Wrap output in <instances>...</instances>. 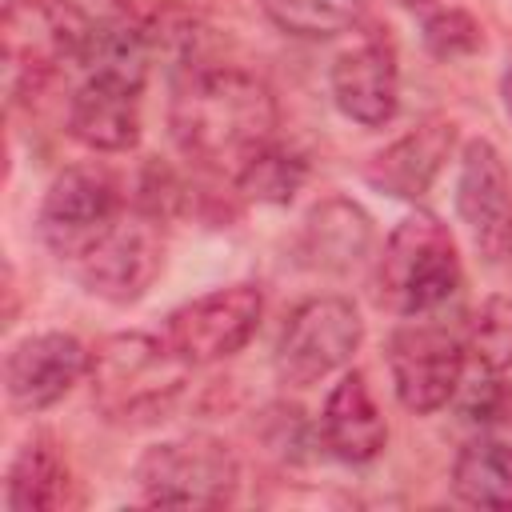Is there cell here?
Segmentation results:
<instances>
[{
	"label": "cell",
	"instance_id": "obj_1",
	"mask_svg": "<svg viewBox=\"0 0 512 512\" xmlns=\"http://www.w3.org/2000/svg\"><path fill=\"white\" fill-rule=\"evenodd\" d=\"M280 108L272 88L228 64H192L168 104V128L176 148L204 172L236 180L276 140Z\"/></svg>",
	"mask_w": 512,
	"mask_h": 512
},
{
	"label": "cell",
	"instance_id": "obj_2",
	"mask_svg": "<svg viewBox=\"0 0 512 512\" xmlns=\"http://www.w3.org/2000/svg\"><path fill=\"white\" fill-rule=\"evenodd\" d=\"M188 360L160 336L112 332L92 348V404L108 424L140 428L172 412L188 384Z\"/></svg>",
	"mask_w": 512,
	"mask_h": 512
},
{
	"label": "cell",
	"instance_id": "obj_3",
	"mask_svg": "<svg viewBox=\"0 0 512 512\" xmlns=\"http://www.w3.org/2000/svg\"><path fill=\"white\" fill-rule=\"evenodd\" d=\"M460 256L452 232L432 212L404 216L376 264V296L396 316H436L460 292Z\"/></svg>",
	"mask_w": 512,
	"mask_h": 512
},
{
	"label": "cell",
	"instance_id": "obj_4",
	"mask_svg": "<svg viewBox=\"0 0 512 512\" xmlns=\"http://www.w3.org/2000/svg\"><path fill=\"white\" fill-rule=\"evenodd\" d=\"M92 16L72 0H8L0 16L4 44V84L16 100L24 88L44 84L56 68L80 64Z\"/></svg>",
	"mask_w": 512,
	"mask_h": 512
},
{
	"label": "cell",
	"instance_id": "obj_5",
	"mask_svg": "<svg viewBox=\"0 0 512 512\" xmlns=\"http://www.w3.org/2000/svg\"><path fill=\"white\" fill-rule=\"evenodd\" d=\"M140 500L152 508H224L240 488V460L216 436H176L136 460Z\"/></svg>",
	"mask_w": 512,
	"mask_h": 512
},
{
	"label": "cell",
	"instance_id": "obj_6",
	"mask_svg": "<svg viewBox=\"0 0 512 512\" xmlns=\"http://www.w3.org/2000/svg\"><path fill=\"white\" fill-rule=\"evenodd\" d=\"M364 340V320L344 296L300 300L276 336V376L292 388H312L332 372H344Z\"/></svg>",
	"mask_w": 512,
	"mask_h": 512
},
{
	"label": "cell",
	"instance_id": "obj_7",
	"mask_svg": "<svg viewBox=\"0 0 512 512\" xmlns=\"http://www.w3.org/2000/svg\"><path fill=\"white\" fill-rule=\"evenodd\" d=\"M468 344L432 316H412V324H400L388 340V372L396 400L416 412H440L464 384Z\"/></svg>",
	"mask_w": 512,
	"mask_h": 512
},
{
	"label": "cell",
	"instance_id": "obj_8",
	"mask_svg": "<svg viewBox=\"0 0 512 512\" xmlns=\"http://www.w3.org/2000/svg\"><path fill=\"white\" fill-rule=\"evenodd\" d=\"M164 268V228L148 208H124L120 220L76 260L80 284L108 300L132 304L140 300Z\"/></svg>",
	"mask_w": 512,
	"mask_h": 512
},
{
	"label": "cell",
	"instance_id": "obj_9",
	"mask_svg": "<svg viewBox=\"0 0 512 512\" xmlns=\"http://www.w3.org/2000/svg\"><path fill=\"white\" fill-rule=\"evenodd\" d=\"M124 212L120 184L112 172L96 164H72L64 168L40 204V240L60 256V260H80Z\"/></svg>",
	"mask_w": 512,
	"mask_h": 512
},
{
	"label": "cell",
	"instance_id": "obj_10",
	"mask_svg": "<svg viewBox=\"0 0 512 512\" xmlns=\"http://www.w3.org/2000/svg\"><path fill=\"white\" fill-rule=\"evenodd\" d=\"M264 316V292L256 284H228L200 300L180 304L164 320V340L192 364H220L236 356L260 328Z\"/></svg>",
	"mask_w": 512,
	"mask_h": 512
},
{
	"label": "cell",
	"instance_id": "obj_11",
	"mask_svg": "<svg viewBox=\"0 0 512 512\" xmlns=\"http://www.w3.org/2000/svg\"><path fill=\"white\" fill-rule=\"evenodd\" d=\"M88 364L92 348H84L72 332H36L8 348L4 392L16 412H44L88 376Z\"/></svg>",
	"mask_w": 512,
	"mask_h": 512
},
{
	"label": "cell",
	"instance_id": "obj_12",
	"mask_svg": "<svg viewBox=\"0 0 512 512\" xmlns=\"http://www.w3.org/2000/svg\"><path fill=\"white\" fill-rule=\"evenodd\" d=\"M456 212L484 260H504L512 244V176L492 140H468L456 172Z\"/></svg>",
	"mask_w": 512,
	"mask_h": 512
},
{
	"label": "cell",
	"instance_id": "obj_13",
	"mask_svg": "<svg viewBox=\"0 0 512 512\" xmlns=\"http://www.w3.org/2000/svg\"><path fill=\"white\" fill-rule=\"evenodd\" d=\"M328 88H332L336 108L348 120H356L364 128H384L400 108L396 52L384 40H364V44L344 48L332 60Z\"/></svg>",
	"mask_w": 512,
	"mask_h": 512
},
{
	"label": "cell",
	"instance_id": "obj_14",
	"mask_svg": "<svg viewBox=\"0 0 512 512\" xmlns=\"http://www.w3.org/2000/svg\"><path fill=\"white\" fill-rule=\"evenodd\" d=\"M452 148H456V124L448 116H428L412 132L392 140L384 152H376L364 168V180L384 196L420 200L444 172Z\"/></svg>",
	"mask_w": 512,
	"mask_h": 512
},
{
	"label": "cell",
	"instance_id": "obj_15",
	"mask_svg": "<svg viewBox=\"0 0 512 512\" xmlns=\"http://www.w3.org/2000/svg\"><path fill=\"white\" fill-rule=\"evenodd\" d=\"M320 436L324 448L344 464H372L388 444V424L368 392L364 372H344L320 412Z\"/></svg>",
	"mask_w": 512,
	"mask_h": 512
},
{
	"label": "cell",
	"instance_id": "obj_16",
	"mask_svg": "<svg viewBox=\"0 0 512 512\" xmlns=\"http://www.w3.org/2000/svg\"><path fill=\"white\" fill-rule=\"evenodd\" d=\"M68 132L92 152H128L140 140V92L104 76H84L68 100Z\"/></svg>",
	"mask_w": 512,
	"mask_h": 512
},
{
	"label": "cell",
	"instance_id": "obj_17",
	"mask_svg": "<svg viewBox=\"0 0 512 512\" xmlns=\"http://www.w3.org/2000/svg\"><path fill=\"white\" fill-rule=\"evenodd\" d=\"M372 216L348 196H324L312 204L300 228V256L320 272H352L372 252Z\"/></svg>",
	"mask_w": 512,
	"mask_h": 512
},
{
	"label": "cell",
	"instance_id": "obj_18",
	"mask_svg": "<svg viewBox=\"0 0 512 512\" xmlns=\"http://www.w3.org/2000/svg\"><path fill=\"white\" fill-rule=\"evenodd\" d=\"M68 492H72V472L44 436L28 440L8 464V480H4L8 512H56L72 500Z\"/></svg>",
	"mask_w": 512,
	"mask_h": 512
},
{
	"label": "cell",
	"instance_id": "obj_19",
	"mask_svg": "<svg viewBox=\"0 0 512 512\" xmlns=\"http://www.w3.org/2000/svg\"><path fill=\"white\" fill-rule=\"evenodd\" d=\"M452 492L472 508L508 512L512 508V440L476 436L452 460Z\"/></svg>",
	"mask_w": 512,
	"mask_h": 512
},
{
	"label": "cell",
	"instance_id": "obj_20",
	"mask_svg": "<svg viewBox=\"0 0 512 512\" xmlns=\"http://www.w3.org/2000/svg\"><path fill=\"white\" fill-rule=\"evenodd\" d=\"M80 64L88 76H104V80H116V84H128L140 92L148 80V68H152V40L128 16L100 20V24H92Z\"/></svg>",
	"mask_w": 512,
	"mask_h": 512
},
{
	"label": "cell",
	"instance_id": "obj_21",
	"mask_svg": "<svg viewBox=\"0 0 512 512\" xmlns=\"http://www.w3.org/2000/svg\"><path fill=\"white\" fill-rule=\"evenodd\" d=\"M308 180V160L292 148H276L268 144L256 160H248L240 168V176L232 180L240 188V196L256 200V204H292L296 192Z\"/></svg>",
	"mask_w": 512,
	"mask_h": 512
},
{
	"label": "cell",
	"instance_id": "obj_22",
	"mask_svg": "<svg viewBox=\"0 0 512 512\" xmlns=\"http://www.w3.org/2000/svg\"><path fill=\"white\" fill-rule=\"evenodd\" d=\"M260 12L296 40H332L352 28V8L340 0H256Z\"/></svg>",
	"mask_w": 512,
	"mask_h": 512
},
{
	"label": "cell",
	"instance_id": "obj_23",
	"mask_svg": "<svg viewBox=\"0 0 512 512\" xmlns=\"http://www.w3.org/2000/svg\"><path fill=\"white\" fill-rule=\"evenodd\" d=\"M468 352L484 372H512V296L496 292L480 300L468 320Z\"/></svg>",
	"mask_w": 512,
	"mask_h": 512
},
{
	"label": "cell",
	"instance_id": "obj_24",
	"mask_svg": "<svg viewBox=\"0 0 512 512\" xmlns=\"http://www.w3.org/2000/svg\"><path fill=\"white\" fill-rule=\"evenodd\" d=\"M420 40L436 60H464L484 48V28L464 8H436L424 16Z\"/></svg>",
	"mask_w": 512,
	"mask_h": 512
},
{
	"label": "cell",
	"instance_id": "obj_25",
	"mask_svg": "<svg viewBox=\"0 0 512 512\" xmlns=\"http://www.w3.org/2000/svg\"><path fill=\"white\" fill-rule=\"evenodd\" d=\"M500 92H504V108L512 116V56H508V68H504V80H500Z\"/></svg>",
	"mask_w": 512,
	"mask_h": 512
},
{
	"label": "cell",
	"instance_id": "obj_26",
	"mask_svg": "<svg viewBox=\"0 0 512 512\" xmlns=\"http://www.w3.org/2000/svg\"><path fill=\"white\" fill-rule=\"evenodd\" d=\"M388 4H396V8H404V12H428L436 0H388Z\"/></svg>",
	"mask_w": 512,
	"mask_h": 512
},
{
	"label": "cell",
	"instance_id": "obj_27",
	"mask_svg": "<svg viewBox=\"0 0 512 512\" xmlns=\"http://www.w3.org/2000/svg\"><path fill=\"white\" fill-rule=\"evenodd\" d=\"M504 260H508V268H512V244H508V252H504Z\"/></svg>",
	"mask_w": 512,
	"mask_h": 512
}]
</instances>
